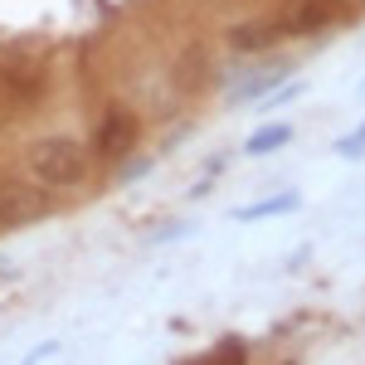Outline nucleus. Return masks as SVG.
I'll use <instances>...</instances> for the list:
<instances>
[{"mask_svg":"<svg viewBox=\"0 0 365 365\" xmlns=\"http://www.w3.org/2000/svg\"><path fill=\"white\" fill-rule=\"evenodd\" d=\"M287 141H292V122H268L244 141V156H268V151H282Z\"/></svg>","mask_w":365,"mask_h":365,"instance_id":"obj_6","label":"nucleus"},{"mask_svg":"<svg viewBox=\"0 0 365 365\" xmlns=\"http://www.w3.org/2000/svg\"><path fill=\"white\" fill-rule=\"evenodd\" d=\"M341 20V0H282V10L273 15L282 39H302V34H322Z\"/></svg>","mask_w":365,"mask_h":365,"instance_id":"obj_2","label":"nucleus"},{"mask_svg":"<svg viewBox=\"0 0 365 365\" xmlns=\"http://www.w3.org/2000/svg\"><path fill=\"white\" fill-rule=\"evenodd\" d=\"M273 44H282L273 15H258V20H244V25L229 29V49H234V54H263V49H273Z\"/></svg>","mask_w":365,"mask_h":365,"instance_id":"obj_4","label":"nucleus"},{"mask_svg":"<svg viewBox=\"0 0 365 365\" xmlns=\"http://www.w3.org/2000/svg\"><path fill=\"white\" fill-rule=\"evenodd\" d=\"M292 210H302V195H273V200H258V205H239L234 210V220L239 225H253V220H278V215H292Z\"/></svg>","mask_w":365,"mask_h":365,"instance_id":"obj_5","label":"nucleus"},{"mask_svg":"<svg viewBox=\"0 0 365 365\" xmlns=\"http://www.w3.org/2000/svg\"><path fill=\"white\" fill-rule=\"evenodd\" d=\"M88 170H93L88 146L78 137H63V132L39 137L25 151V175L39 190H78V185H88Z\"/></svg>","mask_w":365,"mask_h":365,"instance_id":"obj_1","label":"nucleus"},{"mask_svg":"<svg viewBox=\"0 0 365 365\" xmlns=\"http://www.w3.org/2000/svg\"><path fill=\"white\" fill-rule=\"evenodd\" d=\"M205 365H244V346H220V356Z\"/></svg>","mask_w":365,"mask_h":365,"instance_id":"obj_8","label":"nucleus"},{"mask_svg":"<svg viewBox=\"0 0 365 365\" xmlns=\"http://www.w3.org/2000/svg\"><path fill=\"white\" fill-rule=\"evenodd\" d=\"M141 141V117L132 113V108H108L103 113V122H98V156L103 161H127L132 151H137Z\"/></svg>","mask_w":365,"mask_h":365,"instance_id":"obj_3","label":"nucleus"},{"mask_svg":"<svg viewBox=\"0 0 365 365\" xmlns=\"http://www.w3.org/2000/svg\"><path fill=\"white\" fill-rule=\"evenodd\" d=\"M336 151L346 156V161H361V156H365V122L356 127V132H351V137H341V141H336Z\"/></svg>","mask_w":365,"mask_h":365,"instance_id":"obj_7","label":"nucleus"},{"mask_svg":"<svg viewBox=\"0 0 365 365\" xmlns=\"http://www.w3.org/2000/svg\"><path fill=\"white\" fill-rule=\"evenodd\" d=\"M361 88H365V83H361Z\"/></svg>","mask_w":365,"mask_h":365,"instance_id":"obj_9","label":"nucleus"}]
</instances>
